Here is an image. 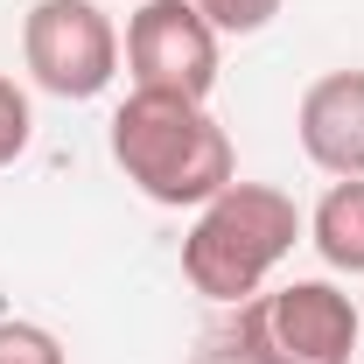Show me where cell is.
Here are the masks:
<instances>
[{"instance_id":"7","label":"cell","mask_w":364,"mask_h":364,"mask_svg":"<svg viewBox=\"0 0 364 364\" xmlns=\"http://www.w3.org/2000/svg\"><path fill=\"white\" fill-rule=\"evenodd\" d=\"M309 238H316V252L336 273H364V176H343L322 189L316 218H309Z\"/></svg>"},{"instance_id":"10","label":"cell","mask_w":364,"mask_h":364,"mask_svg":"<svg viewBox=\"0 0 364 364\" xmlns=\"http://www.w3.org/2000/svg\"><path fill=\"white\" fill-rule=\"evenodd\" d=\"M36 134V112H28V91L14 85V77H0V168L7 161H21V147Z\"/></svg>"},{"instance_id":"3","label":"cell","mask_w":364,"mask_h":364,"mask_svg":"<svg viewBox=\"0 0 364 364\" xmlns=\"http://www.w3.org/2000/svg\"><path fill=\"white\" fill-rule=\"evenodd\" d=\"M231 336L259 364H350L358 358V301L336 280H287L231 309Z\"/></svg>"},{"instance_id":"11","label":"cell","mask_w":364,"mask_h":364,"mask_svg":"<svg viewBox=\"0 0 364 364\" xmlns=\"http://www.w3.org/2000/svg\"><path fill=\"white\" fill-rule=\"evenodd\" d=\"M189 364H259V358H252V350H245V343H238V336L225 329V336H210V343H203V350H196Z\"/></svg>"},{"instance_id":"2","label":"cell","mask_w":364,"mask_h":364,"mask_svg":"<svg viewBox=\"0 0 364 364\" xmlns=\"http://www.w3.org/2000/svg\"><path fill=\"white\" fill-rule=\"evenodd\" d=\"M301 231H309L301 203L287 189H273V182H225L196 210L189 238H182V280L203 301L238 309V301H252L273 280V267L294 252Z\"/></svg>"},{"instance_id":"5","label":"cell","mask_w":364,"mask_h":364,"mask_svg":"<svg viewBox=\"0 0 364 364\" xmlns=\"http://www.w3.org/2000/svg\"><path fill=\"white\" fill-rule=\"evenodd\" d=\"M218 49H225V36L196 14V0H140L127 14V70H134V91L210 98Z\"/></svg>"},{"instance_id":"1","label":"cell","mask_w":364,"mask_h":364,"mask_svg":"<svg viewBox=\"0 0 364 364\" xmlns=\"http://www.w3.org/2000/svg\"><path fill=\"white\" fill-rule=\"evenodd\" d=\"M112 161L161 210H203L225 182H238L231 134L210 119V105L168 91H127L112 112Z\"/></svg>"},{"instance_id":"8","label":"cell","mask_w":364,"mask_h":364,"mask_svg":"<svg viewBox=\"0 0 364 364\" xmlns=\"http://www.w3.org/2000/svg\"><path fill=\"white\" fill-rule=\"evenodd\" d=\"M0 364H70V358H63L56 329L14 316V322H0Z\"/></svg>"},{"instance_id":"9","label":"cell","mask_w":364,"mask_h":364,"mask_svg":"<svg viewBox=\"0 0 364 364\" xmlns=\"http://www.w3.org/2000/svg\"><path fill=\"white\" fill-rule=\"evenodd\" d=\"M196 14L218 36H259L273 14H280V0H196Z\"/></svg>"},{"instance_id":"4","label":"cell","mask_w":364,"mask_h":364,"mask_svg":"<svg viewBox=\"0 0 364 364\" xmlns=\"http://www.w3.org/2000/svg\"><path fill=\"white\" fill-rule=\"evenodd\" d=\"M21 63L49 98H98L119 77V28L98 0H36L21 21Z\"/></svg>"},{"instance_id":"6","label":"cell","mask_w":364,"mask_h":364,"mask_svg":"<svg viewBox=\"0 0 364 364\" xmlns=\"http://www.w3.org/2000/svg\"><path fill=\"white\" fill-rule=\"evenodd\" d=\"M294 134L301 154L322 176H364V70H329L301 91L294 105Z\"/></svg>"}]
</instances>
